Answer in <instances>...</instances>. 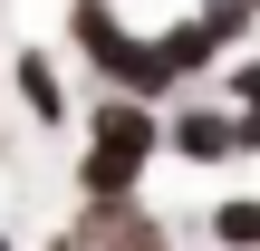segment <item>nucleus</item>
<instances>
[{"label": "nucleus", "instance_id": "9b49d317", "mask_svg": "<svg viewBox=\"0 0 260 251\" xmlns=\"http://www.w3.org/2000/svg\"><path fill=\"white\" fill-rule=\"evenodd\" d=\"M39 251H77V242H68V232H48V242H39Z\"/></svg>", "mask_w": 260, "mask_h": 251}, {"label": "nucleus", "instance_id": "f03ea898", "mask_svg": "<svg viewBox=\"0 0 260 251\" xmlns=\"http://www.w3.org/2000/svg\"><path fill=\"white\" fill-rule=\"evenodd\" d=\"M68 68L87 87H116V97H145V106H174V68L154 48V29H135L116 0H68Z\"/></svg>", "mask_w": 260, "mask_h": 251}, {"label": "nucleus", "instance_id": "20e7f679", "mask_svg": "<svg viewBox=\"0 0 260 251\" xmlns=\"http://www.w3.org/2000/svg\"><path fill=\"white\" fill-rule=\"evenodd\" d=\"M68 242L77 251H174V222H164L145 193H125V203H87V193H77Z\"/></svg>", "mask_w": 260, "mask_h": 251}, {"label": "nucleus", "instance_id": "f8f14e48", "mask_svg": "<svg viewBox=\"0 0 260 251\" xmlns=\"http://www.w3.org/2000/svg\"><path fill=\"white\" fill-rule=\"evenodd\" d=\"M0 251H19V242H10V222H0Z\"/></svg>", "mask_w": 260, "mask_h": 251}, {"label": "nucleus", "instance_id": "9d476101", "mask_svg": "<svg viewBox=\"0 0 260 251\" xmlns=\"http://www.w3.org/2000/svg\"><path fill=\"white\" fill-rule=\"evenodd\" d=\"M232 126H241V155H260V106H232Z\"/></svg>", "mask_w": 260, "mask_h": 251}, {"label": "nucleus", "instance_id": "f257e3e1", "mask_svg": "<svg viewBox=\"0 0 260 251\" xmlns=\"http://www.w3.org/2000/svg\"><path fill=\"white\" fill-rule=\"evenodd\" d=\"M154 164H164V106L96 87L77 106V193L87 203H125V193H145Z\"/></svg>", "mask_w": 260, "mask_h": 251}, {"label": "nucleus", "instance_id": "39448f33", "mask_svg": "<svg viewBox=\"0 0 260 251\" xmlns=\"http://www.w3.org/2000/svg\"><path fill=\"white\" fill-rule=\"evenodd\" d=\"M10 97H19V116H29L39 135L77 126V106H68V58H58L48 39H19V48H10Z\"/></svg>", "mask_w": 260, "mask_h": 251}, {"label": "nucleus", "instance_id": "6e6552de", "mask_svg": "<svg viewBox=\"0 0 260 251\" xmlns=\"http://www.w3.org/2000/svg\"><path fill=\"white\" fill-rule=\"evenodd\" d=\"M193 19H203V29H212L232 58H241V48L260 39V0H193Z\"/></svg>", "mask_w": 260, "mask_h": 251}, {"label": "nucleus", "instance_id": "423d86ee", "mask_svg": "<svg viewBox=\"0 0 260 251\" xmlns=\"http://www.w3.org/2000/svg\"><path fill=\"white\" fill-rule=\"evenodd\" d=\"M154 48H164V68H174V87H212V77H222V58H232V48H222V39H212V29L193 19V10H174V19H154Z\"/></svg>", "mask_w": 260, "mask_h": 251}, {"label": "nucleus", "instance_id": "7ed1b4c3", "mask_svg": "<svg viewBox=\"0 0 260 251\" xmlns=\"http://www.w3.org/2000/svg\"><path fill=\"white\" fill-rule=\"evenodd\" d=\"M164 155H174V164H193V174H222V164H241L232 97H203V87H183V97L164 106Z\"/></svg>", "mask_w": 260, "mask_h": 251}, {"label": "nucleus", "instance_id": "1a4fd4ad", "mask_svg": "<svg viewBox=\"0 0 260 251\" xmlns=\"http://www.w3.org/2000/svg\"><path fill=\"white\" fill-rule=\"evenodd\" d=\"M222 97H232V106H260V48L222 58Z\"/></svg>", "mask_w": 260, "mask_h": 251}, {"label": "nucleus", "instance_id": "0eeeda50", "mask_svg": "<svg viewBox=\"0 0 260 251\" xmlns=\"http://www.w3.org/2000/svg\"><path fill=\"white\" fill-rule=\"evenodd\" d=\"M203 242L212 251H260V193H212L203 203Z\"/></svg>", "mask_w": 260, "mask_h": 251}]
</instances>
